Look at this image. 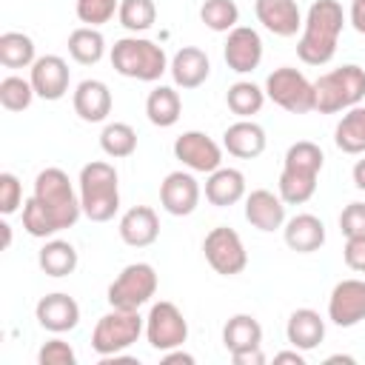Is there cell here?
Masks as SVG:
<instances>
[{"label":"cell","instance_id":"obj_1","mask_svg":"<svg viewBox=\"0 0 365 365\" xmlns=\"http://www.w3.org/2000/svg\"><path fill=\"white\" fill-rule=\"evenodd\" d=\"M345 29V11L339 0H314L305 11L297 40V57L305 66H325L336 54L339 34Z\"/></svg>","mask_w":365,"mask_h":365},{"label":"cell","instance_id":"obj_2","mask_svg":"<svg viewBox=\"0 0 365 365\" xmlns=\"http://www.w3.org/2000/svg\"><path fill=\"white\" fill-rule=\"evenodd\" d=\"M325 154L311 140H297L288 145L282 160V174L277 182V194L285 205H305L317 194V180L322 174Z\"/></svg>","mask_w":365,"mask_h":365},{"label":"cell","instance_id":"obj_3","mask_svg":"<svg viewBox=\"0 0 365 365\" xmlns=\"http://www.w3.org/2000/svg\"><path fill=\"white\" fill-rule=\"evenodd\" d=\"M77 191L83 217L91 222H108L120 211V177L117 168L106 160H91L80 168Z\"/></svg>","mask_w":365,"mask_h":365},{"label":"cell","instance_id":"obj_4","mask_svg":"<svg viewBox=\"0 0 365 365\" xmlns=\"http://www.w3.org/2000/svg\"><path fill=\"white\" fill-rule=\"evenodd\" d=\"M108 60L120 77L140 80V83H157L168 71V63H171L160 43L140 37V34H128V37L114 40Z\"/></svg>","mask_w":365,"mask_h":365},{"label":"cell","instance_id":"obj_5","mask_svg":"<svg viewBox=\"0 0 365 365\" xmlns=\"http://www.w3.org/2000/svg\"><path fill=\"white\" fill-rule=\"evenodd\" d=\"M365 100V68L345 63L314 80V111L339 114Z\"/></svg>","mask_w":365,"mask_h":365},{"label":"cell","instance_id":"obj_6","mask_svg":"<svg viewBox=\"0 0 365 365\" xmlns=\"http://www.w3.org/2000/svg\"><path fill=\"white\" fill-rule=\"evenodd\" d=\"M31 197L51 214V220L57 222L60 231L71 228L80 214H83V205H80V191H74L68 174L57 165H48L43 168L37 177H34V191Z\"/></svg>","mask_w":365,"mask_h":365},{"label":"cell","instance_id":"obj_7","mask_svg":"<svg viewBox=\"0 0 365 365\" xmlns=\"http://www.w3.org/2000/svg\"><path fill=\"white\" fill-rule=\"evenodd\" d=\"M143 334H145V317H140V311L111 308L108 314H103L97 319V325L91 331V348L100 359L125 354Z\"/></svg>","mask_w":365,"mask_h":365},{"label":"cell","instance_id":"obj_8","mask_svg":"<svg viewBox=\"0 0 365 365\" xmlns=\"http://www.w3.org/2000/svg\"><path fill=\"white\" fill-rule=\"evenodd\" d=\"M157 271L151 262H131L125 265L108 285L106 299L111 308H123V311H140L143 305L151 302V297L157 294Z\"/></svg>","mask_w":365,"mask_h":365},{"label":"cell","instance_id":"obj_9","mask_svg":"<svg viewBox=\"0 0 365 365\" xmlns=\"http://www.w3.org/2000/svg\"><path fill=\"white\" fill-rule=\"evenodd\" d=\"M265 97L285 108L288 114L314 111V83L294 66H279L265 77Z\"/></svg>","mask_w":365,"mask_h":365},{"label":"cell","instance_id":"obj_10","mask_svg":"<svg viewBox=\"0 0 365 365\" xmlns=\"http://www.w3.org/2000/svg\"><path fill=\"white\" fill-rule=\"evenodd\" d=\"M202 254H205V262L214 268V274L220 277H237L245 271L248 265V251H245V242L242 237L228 228V225H217L205 234L202 240Z\"/></svg>","mask_w":365,"mask_h":365},{"label":"cell","instance_id":"obj_11","mask_svg":"<svg viewBox=\"0 0 365 365\" xmlns=\"http://www.w3.org/2000/svg\"><path fill=\"white\" fill-rule=\"evenodd\" d=\"M145 339L160 354H165L171 348H180L188 339V319L182 317V311L174 302L160 299V302H154L148 308V317H145Z\"/></svg>","mask_w":365,"mask_h":365},{"label":"cell","instance_id":"obj_12","mask_svg":"<svg viewBox=\"0 0 365 365\" xmlns=\"http://www.w3.org/2000/svg\"><path fill=\"white\" fill-rule=\"evenodd\" d=\"M222 145L205 131H182L174 140V157L194 174H211L222 165Z\"/></svg>","mask_w":365,"mask_h":365},{"label":"cell","instance_id":"obj_13","mask_svg":"<svg viewBox=\"0 0 365 365\" xmlns=\"http://www.w3.org/2000/svg\"><path fill=\"white\" fill-rule=\"evenodd\" d=\"M328 319L336 328H354L365 319V279L348 277V279H339L331 288Z\"/></svg>","mask_w":365,"mask_h":365},{"label":"cell","instance_id":"obj_14","mask_svg":"<svg viewBox=\"0 0 365 365\" xmlns=\"http://www.w3.org/2000/svg\"><path fill=\"white\" fill-rule=\"evenodd\" d=\"M202 197V188L194 177V171H171L165 174V180L160 182V205L165 214L171 217H188L197 211Z\"/></svg>","mask_w":365,"mask_h":365},{"label":"cell","instance_id":"obj_15","mask_svg":"<svg viewBox=\"0 0 365 365\" xmlns=\"http://www.w3.org/2000/svg\"><path fill=\"white\" fill-rule=\"evenodd\" d=\"M29 80L34 86V94L40 100L57 103L68 94L71 86V68L60 54H43L34 60V66L29 68Z\"/></svg>","mask_w":365,"mask_h":365},{"label":"cell","instance_id":"obj_16","mask_svg":"<svg viewBox=\"0 0 365 365\" xmlns=\"http://www.w3.org/2000/svg\"><path fill=\"white\" fill-rule=\"evenodd\" d=\"M225 66L237 74H251L262 63V37L251 26H237L228 31L225 46H222Z\"/></svg>","mask_w":365,"mask_h":365},{"label":"cell","instance_id":"obj_17","mask_svg":"<svg viewBox=\"0 0 365 365\" xmlns=\"http://www.w3.org/2000/svg\"><path fill=\"white\" fill-rule=\"evenodd\" d=\"M34 319L48 334H68L80 325V305H77L74 297H68L63 291H54V294H46V297L37 299Z\"/></svg>","mask_w":365,"mask_h":365},{"label":"cell","instance_id":"obj_18","mask_svg":"<svg viewBox=\"0 0 365 365\" xmlns=\"http://www.w3.org/2000/svg\"><path fill=\"white\" fill-rule=\"evenodd\" d=\"M254 14L274 37H297L305 20L297 0H254Z\"/></svg>","mask_w":365,"mask_h":365},{"label":"cell","instance_id":"obj_19","mask_svg":"<svg viewBox=\"0 0 365 365\" xmlns=\"http://www.w3.org/2000/svg\"><path fill=\"white\" fill-rule=\"evenodd\" d=\"M245 220L248 225H254L262 234L279 231L285 225V200L268 188H254L251 194H245Z\"/></svg>","mask_w":365,"mask_h":365},{"label":"cell","instance_id":"obj_20","mask_svg":"<svg viewBox=\"0 0 365 365\" xmlns=\"http://www.w3.org/2000/svg\"><path fill=\"white\" fill-rule=\"evenodd\" d=\"M71 106H74V114L83 123H106L111 108H114V97H111V88L103 80L91 77V80L77 83V88L71 94Z\"/></svg>","mask_w":365,"mask_h":365},{"label":"cell","instance_id":"obj_21","mask_svg":"<svg viewBox=\"0 0 365 365\" xmlns=\"http://www.w3.org/2000/svg\"><path fill=\"white\" fill-rule=\"evenodd\" d=\"M117 234L131 248H148L160 237V217H157V211L151 205H131L120 217Z\"/></svg>","mask_w":365,"mask_h":365},{"label":"cell","instance_id":"obj_22","mask_svg":"<svg viewBox=\"0 0 365 365\" xmlns=\"http://www.w3.org/2000/svg\"><path fill=\"white\" fill-rule=\"evenodd\" d=\"M168 74H171V80H174L177 88L191 91V88H200V86L208 80V74H211V60H208V54H205L202 48H197V46H182V48L171 57Z\"/></svg>","mask_w":365,"mask_h":365},{"label":"cell","instance_id":"obj_23","mask_svg":"<svg viewBox=\"0 0 365 365\" xmlns=\"http://www.w3.org/2000/svg\"><path fill=\"white\" fill-rule=\"evenodd\" d=\"M268 145L265 128L254 120H237L222 131V148L237 160H257Z\"/></svg>","mask_w":365,"mask_h":365},{"label":"cell","instance_id":"obj_24","mask_svg":"<svg viewBox=\"0 0 365 365\" xmlns=\"http://www.w3.org/2000/svg\"><path fill=\"white\" fill-rule=\"evenodd\" d=\"M282 240L297 254H314L325 245V222L317 214H294L282 225Z\"/></svg>","mask_w":365,"mask_h":365},{"label":"cell","instance_id":"obj_25","mask_svg":"<svg viewBox=\"0 0 365 365\" xmlns=\"http://www.w3.org/2000/svg\"><path fill=\"white\" fill-rule=\"evenodd\" d=\"M205 200L217 208H231L245 200V174L231 165H220L205 177Z\"/></svg>","mask_w":365,"mask_h":365},{"label":"cell","instance_id":"obj_26","mask_svg":"<svg viewBox=\"0 0 365 365\" xmlns=\"http://www.w3.org/2000/svg\"><path fill=\"white\" fill-rule=\"evenodd\" d=\"M285 339L294 348L308 354V351L322 345V339H325V319L314 308H297V311H291V317L285 322Z\"/></svg>","mask_w":365,"mask_h":365},{"label":"cell","instance_id":"obj_27","mask_svg":"<svg viewBox=\"0 0 365 365\" xmlns=\"http://www.w3.org/2000/svg\"><path fill=\"white\" fill-rule=\"evenodd\" d=\"M222 348L228 351V356L262 348V325H259V319L251 317V314L228 317V322L222 325Z\"/></svg>","mask_w":365,"mask_h":365},{"label":"cell","instance_id":"obj_28","mask_svg":"<svg viewBox=\"0 0 365 365\" xmlns=\"http://www.w3.org/2000/svg\"><path fill=\"white\" fill-rule=\"evenodd\" d=\"M77 262H80V254L77 248L68 242V240H57V237H48L43 242V248L37 251V265L46 277H54V279H63L68 274L77 271Z\"/></svg>","mask_w":365,"mask_h":365},{"label":"cell","instance_id":"obj_29","mask_svg":"<svg viewBox=\"0 0 365 365\" xmlns=\"http://www.w3.org/2000/svg\"><path fill=\"white\" fill-rule=\"evenodd\" d=\"M182 114V100L177 86H154L145 97V117L157 128H171Z\"/></svg>","mask_w":365,"mask_h":365},{"label":"cell","instance_id":"obj_30","mask_svg":"<svg viewBox=\"0 0 365 365\" xmlns=\"http://www.w3.org/2000/svg\"><path fill=\"white\" fill-rule=\"evenodd\" d=\"M334 143L342 154H365V106H354L342 111L336 128H334Z\"/></svg>","mask_w":365,"mask_h":365},{"label":"cell","instance_id":"obj_31","mask_svg":"<svg viewBox=\"0 0 365 365\" xmlns=\"http://www.w3.org/2000/svg\"><path fill=\"white\" fill-rule=\"evenodd\" d=\"M68 54L80 66H97L106 57V37L94 26H77L68 34Z\"/></svg>","mask_w":365,"mask_h":365},{"label":"cell","instance_id":"obj_32","mask_svg":"<svg viewBox=\"0 0 365 365\" xmlns=\"http://www.w3.org/2000/svg\"><path fill=\"white\" fill-rule=\"evenodd\" d=\"M265 88H259L257 83H251V80H237V83H231L228 86V91H225V106H228V111L231 114H237L240 120H251L254 114H259L262 111V106H265Z\"/></svg>","mask_w":365,"mask_h":365},{"label":"cell","instance_id":"obj_33","mask_svg":"<svg viewBox=\"0 0 365 365\" xmlns=\"http://www.w3.org/2000/svg\"><path fill=\"white\" fill-rule=\"evenodd\" d=\"M37 60V46L26 31L0 34V66L3 68H31Z\"/></svg>","mask_w":365,"mask_h":365},{"label":"cell","instance_id":"obj_34","mask_svg":"<svg viewBox=\"0 0 365 365\" xmlns=\"http://www.w3.org/2000/svg\"><path fill=\"white\" fill-rule=\"evenodd\" d=\"M100 148L111 160H125L137 151V131L128 123H106L100 131Z\"/></svg>","mask_w":365,"mask_h":365},{"label":"cell","instance_id":"obj_35","mask_svg":"<svg viewBox=\"0 0 365 365\" xmlns=\"http://www.w3.org/2000/svg\"><path fill=\"white\" fill-rule=\"evenodd\" d=\"M200 20L205 23V29L228 34L231 29L240 26V6L234 0H202Z\"/></svg>","mask_w":365,"mask_h":365},{"label":"cell","instance_id":"obj_36","mask_svg":"<svg viewBox=\"0 0 365 365\" xmlns=\"http://www.w3.org/2000/svg\"><path fill=\"white\" fill-rule=\"evenodd\" d=\"M117 20L125 31L143 34L157 23V6H154V0H120Z\"/></svg>","mask_w":365,"mask_h":365},{"label":"cell","instance_id":"obj_37","mask_svg":"<svg viewBox=\"0 0 365 365\" xmlns=\"http://www.w3.org/2000/svg\"><path fill=\"white\" fill-rule=\"evenodd\" d=\"M34 86H31V80H26V77H20V74H9V77H3L0 80V106L6 108V111H11V114H20V111H26L31 103H34Z\"/></svg>","mask_w":365,"mask_h":365},{"label":"cell","instance_id":"obj_38","mask_svg":"<svg viewBox=\"0 0 365 365\" xmlns=\"http://www.w3.org/2000/svg\"><path fill=\"white\" fill-rule=\"evenodd\" d=\"M23 231H26L29 237H37V240H48V237L60 234V228H57V222L51 220V214H48L34 197H29V200L23 202Z\"/></svg>","mask_w":365,"mask_h":365},{"label":"cell","instance_id":"obj_39","mask_svg":"<svg viewBox=\"0 0 365 365\" xmlns=\"http://www.w3.org/2000/svg\"><path fill=\"white\" fill-rule=\"evenodd\" d=\"M74 11H77V20L83 26L100 29V26L114 20V14L120 11V0H77Z\"/></svg>","mask_w":365,"mask_h":365},{"label":"cell","instance_id":"obj_40","mask_svg":"<svg viewBox=\"0 0 365 365\" xmlns=\"http://www.w3.org/2000/svg\"><path fill=\"white\" fill-rule=\"evenodd\" d=\"M37 362L40 365H77V354L66 339H60V334H54V339H46L40 345Z\"/></svg>","mask_w":365,"mask_h":365},{"label":"cell","instance_id":"obj_41","mask_svg":"<svg viewBox=\"0 0 365 365\" xmlns=\"http://www.w3.org/2000/svg\"><path fill=\"white\" fill-rule=\"evenodd\" d=\"M20 205H23V185H20L17 174L3 171L0 174V214L11 217L20 211Z\"/></svg>","mask_w":365,"mask_h":365},{"label":"cell","instance_id":"obj_42","mask_svg":"<svg viewBox=\"0 0 365 365\" xmlns=\"http://www.w3.org/2000/svg\"><path fill=\"white\" fill-rule=\"evenodd\" d=\"M342 237H365V202H348L339 214Z\"/></svg>","mask_w":365,"mask_h":365},{"label":"cell","instance_id":"obj_43","mask_svg":"<svg viewBox=\"0 0 365 365\" xmlns=\"http://www.w3.org/2000/svg\"><path fill=\"white\" fill-rule=\"evenodd\" d=\"M342 259H345V265L351 271L365 274V237H345Z\"/></svg>","mask_w":365,"mask_h":365},{"label":"cell","instance_id":"obj_44","mask_svg":"<svg viewBox=\"0 0 365 365\" xmlns=\"http://www.w3.org/2000/svg\"><path fill=\"white\" fill-rule=\"evenodd\" d=\"M231 362L234 365H262L265 354H262V348H254V351H245V354H234Z\"/></svg>","mask_w":365,"mask_h":365},{"label":"cell","instance_id":"obj_45","mask_svg":"<svg viewBox=\"0 0 365 365\" xmlns=\"http://www.w3.org/2000/svg\"><path fill=\"white\" fill-rule=\"evenodd\" d=\"M274 362H277V365H282V362L305 365V351H299V348H294V345H291V351H279V354H274Z\"/></svg>","mask_w":365,"mask_h":365},{"label":"cell","instance_id":"obj_46","mask_svg":"<svg viewBox=\"0 0 365 365\" xmlns=\"http://www.w3.org/2000/svg\"><path fill=\"white\" fill-rule=\"evenodd\" d=\"M348 23L359 31V34H365V6L362 3H351V11H348Z\"/></svg>","mask_w":365,"mask_h":365},{"label":"cell","instance_id":"obj_47","mask_svg":"<svg viewBox=\"0 0 365 365\" xmlns=\"http://www.w3.org/2000/svg\"><path fill=\"white\" fill-rule=\"evenodd\" d=\"M163 362H165V365H174V362H182V365H194V356H191L188 351H182V345H180V348H171V351H165V354H163Z\"/></svg>","mask_w":365,"mask_h":365},{"label":"cell","instance_id":"obj_48","mask_svg":"<svg viewBox=\"0 0 365 365\" xmlns=\"http://www.w3.org/2000/svg\"><path fill=\"white\" fill-rule=\"evenodd\" d=\"M351 177H354V185H356L359 191H365V154H362V160H356V163H354Z\"/></svg>","mask_w":365,"mask_h":365},{"label":"cell","instance_id":"obj_49","mask_svg":"<svg viewBox=\"0 0 365 365\" xmlns=\"http://www.w3.org/2000/svg\"><path fill=\"white\" fill-rule=\"evenodd\" d=\"M0 231H3V248H11V225L6 220L0 222Z\"/></svg>","mask_w":365,"mask_h":365},{"label":"cell","instance_id":"obj_50","mask_svg":"<svg viewBox=\"0 0 365 365\" xmlns=\"http://www.w3.org/2000/svg\"><path fill=\"white\" fill-rule=\"evenodd\" d=\"M325 362H348V365H354V356H348V354H334V356H328Z\"/></svg>","mask_w":365,"mask_h":365},{"label":"cell","instance_id":"obj_51","mask_svg":"<svg viewBox=\"0 0 365 365\" xmlns=\"http://www.w3.org/2000/svg\"><path fill=\"white\" fill-rule=\"evenodd\" d=\"M356 3H362V6H365V0H356Z\"/></svg>","mask_w":365,"mask_h":365}]
</instances>
